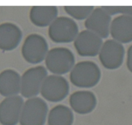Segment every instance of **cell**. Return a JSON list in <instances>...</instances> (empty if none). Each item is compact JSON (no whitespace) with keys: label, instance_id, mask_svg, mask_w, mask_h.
Returning a JSON list of instances; mask_svg holds the SVG:
<instances>
[{"label":"cell","instance_id":"ffe728a7","mask_svg":"<svg viewBox=\"0 0 132 125\" xmlns=\"http://www.w3.org/2000/svg\"><path fill=\"white\" fill-rule=\"evenodd\" d=\"M126 65L128 70L132 73V45L130 46L127 52V60Z\"/></svg>","mask_w":132,"mask_h":125},{"label":"cell","instance_id":"2e32d148","mask_svg":"<svg viewBox=\"0 0 132 125\" xmlns=\"http://www.w3.org/2000/svg\"><path fill=\"white\" fill-rule=\"evenodd\" d=\"M21 91V76L13 69H6L0 74V94L6 97L17 96Z\"/></svg>","mask_w":132,"mask_h":125},{"label":"cell","instance_id":"7a4b0ae2","mask_svg":"<svg viewBox=\"0 0 132 125\" xmlns=\"http://www.w3.org/2000/svg\"><path fill=\"white\" fill-rule=\"evenodd\" d=\"M46 69L55 75L61 76L70 71L76 62L73 52L67 47H54L45 57Z\"/></svg>","mask_w":132,"mask_h":125},{"label":"cell","instance_id":"e0dca14e","mask_svg":"<svg viewBox=\"0 0 132 125\" xmlns=\"http://www.w3.org/2000/svg\"><path fill=\"white\" fill-rule=\"evenodd\" d=\"M73 114L68 107L58 105L53 107L48 115V125H72Z\"/></svg>","mask_w":132,"mask_h":125},{"label":"cell","instance_id":"9a60e30c","mask_svg":"<svg viewBox=\"0 0 132 125\" xmlns=\"http://www.w3.org/2000/svg\"><path fill=\"white\" fill-rule=\"evenodd\" d=\"M58 9L55 6H34L30 10V20L38 27H46L57 17Z\"/></svg>","mask_w":132,"mask_h":125},{"label":"cell","instance_id":"3957f363","mask_svg":"<svg viewBox=\"0 0 132 125\" xmlns=\"http://www.w3.org/2000/svg\"><path fill=\"white\" fill-rule=\"evenodd\" d=\"M48 112L45 100L39 97L29 98L23 104L19 123L21 125H44Z\"/></svg>","mask_w":132,"mask_h":125},{"label":"cell","instance_id":"4fadbf2b","mask_svg":"<svg viewBox=\"0 0 132 125\" xmlns=\"http://www.w3.org/2000/svg\"><path fill=\"white\" fill-rule=\"evenodd\" d=\"M110 34L122 44L132 42V17L121 15L114 18L111 23Z\"/></svg>","mask_w":132,"mask_h":125},{"label":"cell","instance_id":"5b68a950","mask_svg":"<svg viewBox=\"0 0 132 125\" xmlns=\"http://www.w3.org/2000/svg\"><path fill=\"white\" fill-rule=\"evenodd\" d=\"M47 76V69L43 65H37L27 69L21 76V96L27 99L37 97Z\"/></svg>","mask_w":132,"mask_h":125},{"label":"cell","instance_id":"277c9868","mask_svg":"<svg viewBox=\"0 0 132 125\" xmlns=\"http://www.w3.org/2000/svg\"><path fill=\"white\" fill-rule=\"evenodd\" d=\"M48 33L50 39L55 43H69L74 41L79 33V28L73 19L57 17L49 26Z\"/></svg>","mask_w":132,"mask_h":125},{"label":"cell","instance_id":"d6986e66","mask_svg":"<svg viewBox=\"0 0 132 125\" xmlns=\"http://www.w3.org/2000/svg\"><path fill=\"white\" fill-rule=\"evenodd\" d=\"M110 15L121 14L132 17V6H102Z\"/></svg>","mask_w":132,"mask_h":125},{"label":"cell","instance_id":"6da1fadb","mask_svg":"<svg viewBox=\"0 0 132 125\" xmlns=\"http://www.w3.org/2000/svg\"><path fill=\"white\" fill-rule=\"evenodd\" d=\"M101 78V71L95 62L90 60L75 64L70 71V80L80 88H91L98 84Z\"/></svg>","mask_w":132,"mask_h":125},{"label":"cell","instance_id":"ac0fdd59","mask_svg":"<svg viewBox=\"0 0 132 125\" xmlns=\"http://www.w3.org/2000/svg\"><path fill=\"white\" fill-rule=\"evenodd\" d=\"M95 7L93 6H65L64 9L66 12L77 20L86 19L92 12Z\"/></svg>","mask_w":132,"mask_h":125},{"label":"cell","instance_id":"ba28073f","mask_svg":"<svg viewBox=\"0 0 132 125\" xmlns=\"http://www.w3.org/2000/svg\"><path fill=\"white\" fill-rule=\"evenodd\" d=\"M101 63L106 69L115 70L122 65L125 56V49L122 44L113 39L106 40L99 53Z\"/></svg>","mask_w":132,"mask_h":125},{"label":"cell","instance_id":"9c48e42d","mask_svg":"<svg viewBox=\"0 0 132 125\" xmlns=\"http://www.w3.org/2000/svg\"><path fill=\"white\" fill-rule=\"evenodd\" d=\"M73 42L77 53L81 56H95L103 44V39L88 30L79 33Z\"/></svg>","mask_w":132,"mask_h":125},{"label":"cell","instance_id":"7c38bea8","mask_svg":"<svg viewBox=\"0 0 132 125\" xmlns=\"http://www.w3.org/2000/svg\"><path fill=\"white\" fill-rule=\"evenodd\" d=\"M72 110L79 114H88L95 109L97 104L96 96L93 92L86 90L73 92L69 98Z\"/></svg>","mask_w":132,"mask_h":125},{"label":"cell","instance_id":"30bf717a","mask_svg":"<svg viewBox=\"0 0 132 125\" xmlns=\"http://www.w3.org/2000/svg\"><path fill=\"white\" fill-rule=\"evenodd\" d=\"M111 23V15L101 6L94 9L85 20V26L101 38L106 39L110 35Z\"/></svg>","mask_w":132,"mask_h":125},{"label":"cell","instance_id":"52a82bcc","mask_svg":"<svg viewBox=\"0 0 132 125\" xmlns=\"http://www.w3.org/2000/svg\"><path fill=\"white\" fill-rule=\"evenodd\" d=\"M70 92V84L62 76L52 74L46 77L41 86V93L45 100L59 102L67 98Z\"/></svg>","mask_w":132,"mask_h":125},{"label":"cell","instance_id":"8fae6325","mask_svg":"<svg viewBox=\"0 0 132 125\" xmlns=\"http://www.w3.org/2000/svg\"><path fill=\"white\" fill-rule=\"evenodd\" d=\"M24 100L21 96L6 97L0 104V123L3 125H16L19 121Z\"/></svg>","mask_w":132,"mask_h":125},{"label":"cell","instance_id":"5bb4252c","mask_svg":"<svg viewBox=\"0 0 132 125\" xmlns=\"http://www.w3.org/2000/svg\"><path fill=\"white\" fill-rule=\"evenodd\" d=\"M23 33L15 24L5 23L0 24V49L11 51L16 48L21 41Z\"/></svg>","mask_w":132,"mask_h":125},{"label":"cell","instance_id":"8992f818","mask_svg":"<svg viewBox=\"0 0 132 125\" xmlns=\"http://www.w3.org/2000/svg\"><path fill=\"white\" fill-rule=\"evenodd\" d=\"M46 40L37 33H31L24 39L21 47V55L27 62L32 64L41 63L48 52Z\"/></svg>","mask_w":132,"mask_h":125}]
</instances>
